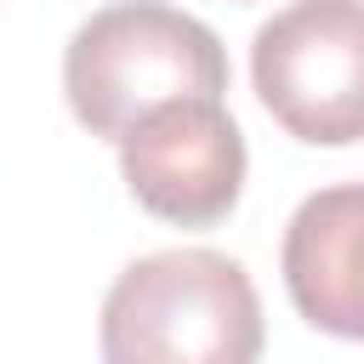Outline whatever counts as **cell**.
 I'll list each match as a JSON object with an SVG mask.
<instances>
[{"mask_svg":"<svg viewBox=\"0 0 364 364\" xmlns=\"http://www.w3.org/2000/svg\"><path fill=\"white\" fill-rule=\"evenodd\" d=\"M97 341L102 364H256L267 324L233 256L154 250L108 284Z\"/></svg>","mask_w":364,"mask_h":364,"instance_id":"1","label":"cell"},{"mask_svg":"<svg viewBox=\"0 0 364 364\" xmlns=\"http://www.w3.org/2000/svg\"><path fill=\"white\" fill-rule=\"evenodd\" d=\"M63 91L91 136L119 142L165 102L222 97L228 51L199 17L165 0H114L74 28L63 51Z\"/></svg>","mask_w":364,"mask_h":364,"instance_id":"2","label":"cell"},{"mask_svg":"<svg viewBox=\"0 0 364 364\" xmlns=\"http://www.w3.org/2000/svg\"><path fill=\"white\" fill-rule=\"evenodd\" d=\"M262 108L313 148L364 142V0H290L250 40Z\"/></svg>","mask_w":364,"mask_h":364,"instance_id":"3","label":"cell"},{"mask_svg":"<svg viewBox=\"0 0 364 364\" xmlns=\"http://www.w3.org/2000/svg\"><path fill=\"white\" fill-rule=\"evenodd\" d=\"M131 199L176 228H216L245 188V136L222 97H182L119 136Z\"/></svg>","mask_w":364,"mask_h":364,"instance_id":"4","label":"cell"},{"mask_svg":"<svg viewBox=\"0 0 364 364\" xmlns=\"http://www.w3.org/2000/svg\"><path fill=\"white\" fill-rule=\"evenodd\" d=\"M279 267L313 330L364 341V182L307 193L284 228Z\"/></svg>","mask_w":364,"mask_h":364,"instance_id":"5","label":"cell"}]
</instances>
